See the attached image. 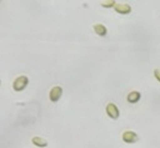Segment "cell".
Returning <instances> with one entry per match:
<instances>
[{"label":"cell","mask_w":160,"mask_h":148,"mask_svg":"<svg viewBox=\"0 0 160 148\" xmlns=\"http://www.w3.org/2000/svg\"><path fill=\"white\" fill-rule=\"evenodd\" d=\"M141 97V93L138 91H132L130 92L127 97V100L131 103H135L138 102Z\"/></svg>","instance_id":"obj_7"},{"label":"cell","mask_w":160,"mask_h":148,"mask_svg":"<svg viewBox=\"0 0 160 148\" xmlns=\"http://www.w3.org/2000/svg\"><path fill=\"white\" fill-rule=\"evenodd\" d=\"M93 28L95 32L100 36H104L106 34V28L104 25L101 24H96L94 25Z\"/></svg>","instance_id":"obj_8"},{"label":"cell","mask_w":160,"mask_h":148,"mask_svg":"<svg viewBox=\"0 0 160 148\" xmlns=\"http://www.w3.org/2000/svg\"><path fill=\"white\" fill-rule=\"evenodd\" d=\"M31 141H32V143L34 145H36L38 147H41V148L45 147L48 144V141L45 139L38 137V136H35V137H32Z\"/></svg>","instance_id":"obj_6"},{"label":"cell","mask_w":160,"mask_h":148,"mask_svg":"<svg viewBox=\"0 0 160 148\" xmlns=\"http://www.w3.org/2000/svg\"><path fill=\"white\" fill-rule=\"evenodd\" d=\"M28 83V78L26 76H21L15 79L13 83V88L16 91L24 89Z\"/></svg>","instance_id":"obj_1"},{"label":"cell","mask_w":160,"mask_h":148,"mask_svg":"<svg viewBox=\"0 0 160 148\" xmlns=\"http://www.w3.org/2000/svg\"><path fill=\"white\" fill-rule=\"evenodd\" d=\"M106 112L109 117H110L112 119H117L119 115V110L117 108V107L112 103H108L106 106Z\"/></svg>","instance_id":"obj_3"},{"label":"cell","mask_w":160,"mask_h":148,"mask_svg":"<svg viewBox=\"0 0 160 148\" xmlns=\"http://www.w3.org/2000/svg\"><path fill=\"white\" fill-rule=\"evenodd\" d=\"M102 6L106 8H109V7H111L113 5H115V1L113 0H108V1H105L103 3H101Z\"/></svg>","instance_id":"obj_9"},{"label":"cell","mask_w":160,"mask_h":148,"mask_svg":"<svg viewBox=\"0 0 160 148\" xmlns=\"http://www.w3.org/2000/svg\"><path fill=\"white\" fill-rule=\"evenodd\" d=\"M62 90L59 86L54 87L49 92V98L51 101L56 102L58 101L61 96Z\"/></svg>","instance_id":"obj_4"},{"label":"cell","mask_w":160,"mask_h":148,"mask_svg":"<svg viewBox=\"0 0 160 148\" xmlns=\"http://www.w3.org/2000/svg\"><path fill=\"white\" fill-rule=\"evenodd\" d=\"M154 75L156 79L160 82V69L156 68L154 70Z\"/></svg>","instance_id":"obj_10"},{"label":"cell","mask_w":160,"mask_h":148,"mask_svg":"<svg viewBox=\"0 0 160 148\" xmlns=\"http://www.w3.org/2000/svg\"><path fill=\"white\" fill-rule=\"evenodd\" d=\"M122 140L124 142L128 143V144L135 143L139 139L138 134L136 132L131 131V130L125 131L122 134Z\"/></svg>","instance_id":"obj_2"},{"label":"cell","mask_w":160,"mask_h":148,"mask_svg":"<svg viewBox=\"0 0 160 148\" xmlns=\"http://www.w3.org/2000/svg\"><path fill=\"white\" fill-rule=\"evenodd\" d=\"M114 9L119 13L127 14L131 11V8L127 4H115Z\"/></svg>","instance_id":"obj_5"}]
</instances>
